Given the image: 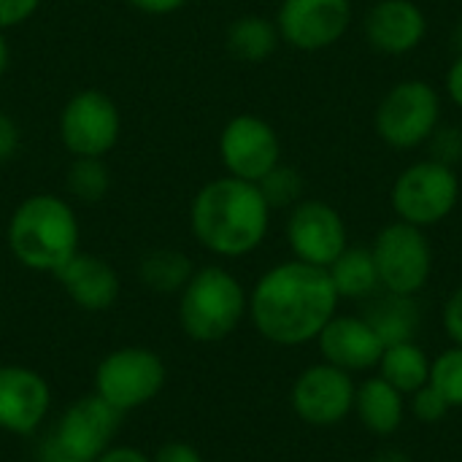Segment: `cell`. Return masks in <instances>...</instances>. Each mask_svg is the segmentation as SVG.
<instances>
[{"label": "cell", "mask_w": 462, "mask_h": 462, "mask_svg": "<svg viewBox=\"0 0 462 462\" xmlns=\"http://www.w3.org/2000/svg\"><path fill=\"white\" fill-rule=\"evenodd\" d=\"M125 3L149 16H168V14L181 11L189 0H125Z\"/></svg>", "instance_id": "cell-34"}, {"label": "cell", "mask_w": 462, "mask_h": 462, "mask_svg": "<svg viewBox=\"0 0 462 462\" xmlns=\"http://www.w3.org/2000/svg\"><path fill=\"white\" fill-rule=\"evenodd\" d=\"M460 203V176L452 165L433 157L417 160L398 173L390 187L393 214L414 227H433L452 217Z\"/></svg>", "instance_id": "cell-6"}, {"label": "cell", "mask_w": 462, "mask_h": 462, "mask_svg": "<svg viewBox=\"0 0 462 462\" xmlns=\"http://www.w3.org/2000/svg\"><path fill=\"white\" fill-rule=\"evenodd\" d=\"M211 3H225V0H211Z\"/></svg>", "instance_id": "cell-40"}, {"label": "cell", "mask_w": 462, "mask_h": 462, "mask_svg": "<svg viewBox=\"0 0 462 462\" xmlns=\"http://www.w3.org/2000/svg\"><path fill=\"white\" fill-rule=\"evenodd\" d=\"M444 330L455 346H462V287H457L444 303Z\"/></svg>", "instance_id": "cell-31"}, {"label": "cell", "mask_w": 462, "mask_h": 462, "mask_svg": "<svg viewBox=\"0 0 462 462\" xmlns=\"http://www.w3.org/2000/svg\"><path fill=\"white\" fill-rule=\"evenodd\" d=\"M447 95L457 108H462V51L452 60L447 70Z\"/></svg>", "instance_id": "cell-36"}, {"label": "cell", "mask_w": 462, "mask_h": 462, "mask_svg": "<svg viewBox=\"0 0 462 462\" xmlns=\"http://www.w3.org/2000/svg\"><path fill=\"white\" fill-rule=\"evenodd\" d=\"M338 292L328 268L287 260L268 268L249 290V319L276 346H306L338 314Z\"/></svg>", "instance_id": "cell-1"}, {"label": "cell", "mask_w": 462, "mask_h": 462, "mask_svg": "<svg viewBox=\"0 0 462 462\" xmlns=\"http://www.w3.org/2000/svg\"><path fill=\"white\" fill-rule=\"evenodd\" d=\"M225 46L233 60L246 62V65H260L271 60L276 49L282 46L276 19H268L263 14L236 16L225 32Z\"/></svg>", "instance_id": "cell-20"}, {"label": "cell", "mask_w": 462, "mask_h": 462, "mask_svg": "<svg viewBox=\"0 0 462 462\" xmlns=\"http://www.w3.org/2000/svg\"><path fill=\"white\" fill-rule=\"evenodd\" d=\"M8 62H11V49L5 41V30H0V76L8 70Z\"/></svg>", "instance_id": "cell-37"}, {"label": "cell", "mask_w": 462, "mask_h": 462, "mask_svg": "<svg viewBox=\"0 0 462 462\" xmlns=\"http://www.w3.org/2000/svg\"><path fill=\"white\" fill-rule=\"evenodd\" d=\"M19 143H22L19 125L5 111H0V162H8L19 152Z\"/></svg>", "instance_id": "cell-33"}, {"label": "cell", "mask_w": 462, "mask_h": 462, "mask_svg": "<svg viewBox=\"0 0 462 462\" xmlns=\"http://www.w3.org/2000/svg\"><path fill=\"white\" fill-rule=\"evenodd\" d=\"M54 279L60 282L62 292L68 295V300L89 314H100L108 311L122 292V282L116 268L89 252H76L57 273Z\"/></svg>", "instance_id": "cell-18"}, {"label": "cell", "mask_w": 462, "mask_h": 462, "mask_svg": "<svg viewBox=\"0 0 462 462\" xmlns=\"http://www.w3.org/2000/svg\"><path fill=\"white\" fill-rule=\"evenodd\" d=\"M352 16V0H282L276 27L282 43L298 51H325L346 35Z\"/></svg>", "instance_id": "cell-13"}, {"label": "cell", "mask_w": 462, "mask_h": 462, "mask_svg": "<svg viewBox=\"0 0 462 462\" xmlns=\"http://www.w3.org/2000/svg\"><path fill=\"white\" fill-rule=\"evenodd\" d=\"M122 414L100 401L95 393L76 398L54 425L49 452H60L76 460L95 462L116 439Z\"/></svg>", "instance_id": "cell-14"}, {"label": "cell", "mask_w": 462, "mask_h": 462, "mask_svg": "<svg viewBox=\"0 0 462 462\" xmlns=\"http://www.w3.org/2000/svg\"><path fill=\"white\" fill-rule=\"evenodd\" d=\"M374 462H411V460H409L403 452H398V449H387V452H379Z\"/></svg>", "instance_id": "cell-38"}, {"label": "cell", "mask_w": 462, "mask_h": 462, "mask_svg": "<svg viewBox=\"0 0 462 462\" xmlns=\"http://www.w3.org/2000/svg\"><path fill=\"white\" fill-rule=\"evenodd\" d=\"M60 141L70 157H103L116 146L122 133V114L100 89L76 92L60 111Z\"/></svg>", "instance_id": "cell-9"}, {"label": "cell", "mask_w": 462, "mask_h": 462, "mask_svg": "<svg viewBox=\"0 0 462 462\" xmlns=\"http://www.w3.org/2000/svg\"><path fill=\"white\" fill-rule=\"evenodd\" d=\"M365 319L379 333L384 346L414 341L417 330H420V309H417L414 298H406V295L384 292L379 298V292H376L365 309Z\"/></svg>", "instance_id": "cell-22"}, {"label": "cell", "mask_w": 462, "mask_h": 462, "mask_svg": "<svg viewBox=\"0 0 462 462\" xmlns=\"http://www.w3.org/2000/svg\"><path fill=\"white\" fill-rule=\"evenodd\" d=\"M284 236L292 257L317 268H330L336 257L349 246L341 211L317 198H303L290 208Z\"/></svg>", "instance_id": "cell-10"}, {"label": "cell", "mask_w": 462, "mask_h": 462, "mask_svg": "<svg viewBox=\"0 0 462 462\" xmlns=\"http://www.w3.org/2000/svg\"><path fill=\"white\" fill-rule=\"evenodd\" d=\"M95 462H152V457L135 447H125V444H111Z\"/></svg>", "instance_id": "cell-35"}, {"label": "cell", "mask_w": 462, "mask_h": 462, "mask_svg": "<svg viewBox=\"0 0 462 462\" xmlns=\"http://www.w3.org/2000/svg\"><path fill=\"white\" fill-rule=\"evenodd\" d=\"M249 314V292L241 279L222 265L195 268L179 292V328L195 344L230 338Z\"/></svg>", "instance_id": "cell-4"}, {"label": "cell", "mask_w": 462, "mask_h": 462, "mask_svg": "<svg viewBox=\"0 0 462 462\" xmlns=\"http://www.w3.org/2000/svg\"><path fill=\"white\" fill-rule=\"evenodd\" d=\"M322 363H330L346 374H365L379 368L384 344L365 317L336 314L317 336Z\"/></svg>", "instance_id": "cell-16"}, {"label": "cell", "mask_w": 462, "mask_h": 462, "mask_svg": "<svg viewBox=\"0 0 462 462\" xmlns=\"http://www.w3.org/2000/svg\"><path fill=\"white\" fill-rule=\"evenodd\" d=\"M363 32L374 51L403 57L428 38V16L414 0H379L363 16Z\"/></svg>", "instance_id": "cell-17"}, {"label": "cell", "mask_w": 462, "mask_h": 462, "mask_svg": "<svg viewBox=\"0 0 462 462\" xmlns=\"http://www.w3.org/2000/svg\"><path fill=\"white\" fill-rule=\"evenodd\" d=\"M357 384L352 374L317 363L300 371L290 390V406L295 417L311 428H336L355 411Z\"/></svg>", "instance_id": "cell-12"}, {"label": "cell", "mask_w": 462, "mask_h": 462, "mask_svg": "<svg viewBox=\"0 0 462 462\" xmlns=\"http://www.w3.org/2000/svg\"><path fill=\"white\" fill-rule=\"evenodd\" d=\"M68 189L81 203H97L111 189V171L103 157H73L68 171Z\"/></svg>", "instance_id": "cell-25"}, {"label": "cell", "mask_w": 462, "mask_h": 462, "mask_svg": "<svg viewBox=\"0 0 462 462\" xmlns=\"http://www.w3.org/2000/svg\"><path fill=\"white\" fill-rule=\"evenodd\" d=\"M441 125V95L425 79L393 84L376 106L374 130L395 152H411L430 141Z\"/></svg>", "instance_id": "cell-5"}, {"label": "cell", "mask_w": 462, "mask_h": 462, "mask_svg": "<svg viewBox=\"0 0 462 462\" xmlns=\"http://www.w3.org/2000/svg\"><path fill=\"white\" fill-rule=\"evenodd\" d=\"M195 273L192 260L181 249H152L138 263V279L157 295H179Z\"/></svg>", "instance_id": "cell-24"}, {"label": "cell", "mask_w": 462, "mask_h": 462, "mask_svg": "<svg viewBox=\"0 0 462 462\" xmlns=\"http://www.w3.org/2000/svg\"><path fill=\"white\" fill-rule=\"evenodd\" d=\"M263 198L268 200L271 208H292L295 203L303 200V176L298 173V168L279 162L268 176H263L257 181Z\"/></svg>", "instance_id": "cell-27"}, {"label": "cell", "mask_w": 462, "mask_h": 462, "mask_svg": "<svg viewBox=\"0 0 462 462\" xmlns=\"http://www.w3.org/2000/svg\"><path fill=\"white\" fill-rule=\"evenodd\" d=\"M379 376L409 398L430 382V357L417 341L384 346V355L379 360Z\"/></svg>", "instance_id": "cell-23"}, {"label": "cell", "mask_w": 462, "mask_h": 462, "mask_svg": "<svg viewBox=\"0 0 462 462\" xmlns=\"http://www.w3.org/2000/svg\"><path fill=\"white\" fill-rule=\"evenodd\" d=\"M165 360L146 346H119L95 368V395L122 417L157 401V395L165 390Z\"/></svg>", "instance_id": "cell-7"}, {"label": "cell", "mask_w": 462, "mask_h": 462, "mask_svg": "<svg viewBox=\"0 0 462 462\" xmlns=\"http://www.w3.org/2000/svg\"><path fill=\"white\" fill-rule=\"evenodd\" d=\"M49 411L51 387L35 368L0 363V430L27 439L43 428Z\"/></svg>", "instance_id": "cell-15"}, {"label": "cell", "mask_w": 462, "mask_h": 462, "mask_svg": "<svg viewBox=\"0 0 462 462\" xmlns=\"http://www.w3.org/2000/svg\"><path fill=\"white\" fill-rule=\"evenodd\" d=\"M406 409H409L411 417H414L417 422H422V425H439V422L452 411V409L447 406V401H444L430 384H425L422 390L411 393L409 401H406Z\"/></svg>", "instance_id": "cell-28"}, {"label": "cell", "mask_w": 462, "mask_h": 462, "mask_svg": "<svg viewBox=\"0 0 462 462\" xmlns=\"http://www.w3.org/2000/svg\"><path fill=\"white\" fill-rule=\"evenodd\" d=\"M449 409H462V346H449L430 360V382H428Z\"/></svg>", "instance_id": "cell-26"}, {"label": "cell", "mask_w": 462, "mask_h": 462, "mask_svg": "<svg viewBox=\"0 0 462 462\" xmlns=\"http://www.w3.org/2000/svg\"><path fill=\"white\" fill-rule=\"evenodd\" d=\"M328 273L341 300H371L382 290L371 246H346Z\"/></svg>", "instance_id": "cell-21"}, {"label": "cell", "mask_w": 462, "mask_h": 462, "mask_svg": "<svg viewBox=\"0 0 462 462\" xmlns=\"http://www.w3.org/2000/svg\"><path fill=\"white\" fill-rule=\"evenodd\" d=\"M152 462H206V460H203V455H200L192 444H187V441H165V444L154 452Z\"/></svg>", "instance_id": "cell-32"}, {"label": "cell", "mask_w": 462, "mask_h": 462, "mask_svg": "<svg viewBox=\"0 0 462 462\" xmlns=\"http://www.w3.org/2000/svg\"><path fill=\"white\" fill-rule=\"evenodd\" d=\"M271 211L257 184L225 173L192 195L189 230L214 257L238 260L263 246L271 230Z\"/></svg>", "instance_id": "cell-2"}, {"label": "cell", "mask_w": 462, "mask_h": 462, "mask_svg": "<svg viewBox=\"0 0 462 462\" xmlns=\"http://www.w3.org/2000/svg\"><path fill=\"white\" fill-rule=\"evenodd\" d=\"M219 160L227 176L257 184L282 162V138L268 119L238 114L219 133Z\"/></svg>", "instance_id": "cell-11"}, {"label": "cell", "mask_w": 462, "mask_h": 462, "mask_svg": "<svg viewBox=\"0 0 462 462\" xmlns=\"http://www.w3.org/2000/svg\"><path fill=\"white\" fill-rule=\"evenodd\" d=\"M46 462H84V460H76V457H68V455H60V452H49V455H46Z\"/></svg>", "instance_id": "cell-39"}, {"label": "cell", "mask_w": 462, "mask_h": 462, "mask_svg": "<svg viewBox=\"0 0 462 462\" xmlns=\"http://www.w3.org/2000/svg\"><path fill=\"white\" fill-rule=\"evenodd\" d=\"M371 254L384 292L417 298L428 287L433 273V246L422 227L401 219L384 225L371 244Z\"/></svg>", "instance_id": "cell-8"}, {"label": "cell", "mask_w": 462, "mask_h": 462, "mask_svg": "<svg viewBox=\"0 0 462 462\" xmlns=\"http://www.w3.org/2000/svg\"><path fill=\"white\" fill-rule=\"evenodd\" d=\"M355 414L371 436L390 439L401 430L406 420V395L382 376H371L357 387Z\"/></svg>", "instance_id": "cell-19"}, {"label": "cell", "mask_w": 462, "mask_h": 462, "mask_svg": "<svg viewBox=\"0 0 462 462\" xmlns=\"http://www.w3.org/2000/svg\"><path fill=\"white\" fill-rule=\"evenodd\" d=\"M38 8H41V0H0V30L24 24Z\"/></svg>", "instance_id": "cell-30"}, {"label": "cell", "mask_w": 462, "mask_h": 462, "mask_svg": "<svg viewBox=\"0 0 462 462\" xmlns=\"http://www.w3.org/2000/svg\"><path fill=\"white\" fill-rule=\"evenodd\" d=\"M430 157L447 165H457L462 160V130L455 125H439L430 135Z\"/></svg>", "instance_id": "cell-29"}, {"label": "cell", "mask_w": 462, "mask_h": 462, "mask_svg": "<svg viewBox=\"0 0 462 462\" xmlns=\"http://www.w3.org/2000/svg\"><path fill=\"white\" fill-rule=\"evenodd\" d=\"M5 241L11 257L22 268L54 276L76 252H81V225L65 198L35 192L11 211Z\"/></svg>", "instance_id": "cell-3"}]
</instances>
